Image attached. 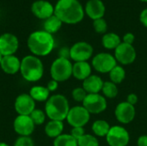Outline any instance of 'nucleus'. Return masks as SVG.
Wrapping results in <instances>:
<instances>
[{
  "label": "nucleus",
  "instance_id": "f257e3e1",
  "mask_svg": "<svg viewBox=\"0 0 147 146\" xmlns=\"http://www.w3.org/2000/svg\"><path fill=\"white\" fill-rule=\"evenodd\" d=\"M84 9L78 0H59L54 7V15L67 24L80 22L84 16Z\"/></svg>",
  "mask_w": 147,
  "mask_h": 146
},
{
  "label": "nucleus",
  "instance_id": "f03ea898",
  "mask_svg": "<svg viewBox=\"0 0 147 146\" xmlns=\"http://www.w3.org/2000/svg\"><path fill=\"white\" fill-rule=\"evenodd\" d=\"M28 47L34 56H47L53 49L55 42L53 34L45 30L33 32L28 38Z\"/></svg>",
  "mask_w": 147,
  "mask_h": 146
},
{
  "label": "nucleus",
  "instance_id": "7ed1b4c3",
  "mask_svg": "<svg viewBox=\"0 0 147 146\" xmlns=\"http://www.w3.org/2000/svg\"><path fill=\"white\" fill-rule=\"evenodd\" d=\"M70 107L66 97L63 95H53L48 98L45 105V113L52 120L63 121L66 119Z\"/></svg>",
  "mask_w": 147,
  "mask_h": 146
},
{
  "label": "nucleus",
  "instance_id": "20e7f679",
  "mask_svg": "<svg viewBox=\"0 0 147 146\" xmlns=\"http://www.w3.org/2000/svg\"><path fill=\"white\" fill-rule=\"evenodd\" d=\"M20 72L28 82L34 83L41 79L44 74V66L40 59L34 55L25 56L21 60Z\"/></svg>",
  "mask_w": 147,
  "mask_h": 146
},
{
  "label": "nucleus",
  "instance_id": "39448f33",
  "mask_svg": "<svg viewBox=\"0 0 147 146\" xmlns=\"http://www.w3.org/2000/svg\"><path fill=\"white\" fill-rule=\"evenodd\" d=\"M50 74L52 79L58 83L65 82L72 75V64L68 59L59 57L53 62L50 68Z\"/></svg>",
  "mask_w": 147,
  "mask_h": 146
},
{
  "label": "nucleus",
  "instance_id": "423d86ee",
  "mask_svg": "<svg viewBox=\"0 0 147 146\" xmlns=\"http://www.w3.org/2000/svg\"><path fill=\"white\" fill-rule=\"evenodd\" d=\"M115 58L108 52H101L96 54L92 59L93 68L101 73H109L116 65Z\"/></svg>",
  "mask_w": 147,
  "mask_h": 146
},
{
  "label": "nucleus",
  "instance_id": "0eeeda50",
  "mask_svg": "<svg viewBox=\"0 0 147 146\" xmlns=\"http://www.w3.org/2000/svg\"><path fill=\"white\" fill-rule=\"evenodd\" d=\"M90 114L83 106H76L70 108L66 120L72 127H84L90 120Z\"/></svg>",
  "mask_w": 147,
  "mask_h": 146
},
{
  "label": "nucleus",
  "instance_id": "6e6552de",
  "mask_svg": "<svg viewBox=\"0 0 147 146\" xmlns=\"http://www.w3.org/2000/svg\"><path fill=\"white\" fill-rule=\"evenodd\" d=\"M83 107L90 114H101L107 108L106 98L100 94H88L83 102Z\"/></svg>",
  "mask_w": 147,
  "mask_h": 146
},
{
  "label": "nucleus",
  "instance_id": "1a4fd4ad",
  "mask_svg": "<svg viewBox=\"0 0 147 146\" xmlns=\"http://www.w3.org/2000/svg\"><path fill=\"white\" fill-rule=\"evenodd\" d=\"M106 140L109 146H127L129 143L130 136L124 127L115 126L110 128L106 136Z\"/></svg>",
  "mask_w": 147,
  "mask_h": 146
},
{
  "label": "nucleus",
  "instance_id": "9d476101",
  "mask_svg": "<svg viewBox=\"0 0 147 146\" xmlns=\"http://www.w3.org/2000/svg\"><path fill=\"white\" fill-rule=\"evenodd\" d=\"M93 54V47L85 41L75 43L70 48V58L75 62H84L91 58Z\"/></svg>",
  "mask_w": 147,
  "mask_h": 146
},
{
  "label": "nucleus",
  "instance_id": "9b49d317",
  "mask_svg": "<svg viewBox=\"0 0 147 146\" xmlns=\"http://www.w3.org/2000/svg\"><path fill=\"white\" fill-rule=\"evenodd\" d=\"M136 51L133 45L121 42L115 50V58L116 61L122 65H130L136 59Z\"/></svg>",
  "mask_w": 147,
  "mask_h": 146
},
{
  "label": "nucleus",
  "instance_id": "f8f14e48",
  "mask_svg": "<svg viewBox=\"0 0 147 146\" xmlns=\"http://www.w3.org/2000/svg\"><path fill=\"white\" fill-rule=\"evenodd\" d=\"M35 125L29 115H18L13 123L15 132L22 137H30L34 130Z\"/></svg>",
  "mask_w": 147,
  "mask_h": 146
},
{
  "label": "nucleus",
  "instance_id": "ddd939ff",
  "mask_svg": "<svg viewBox=\"0 0 147 146\" xmlns=\"http://www.w3.org/2000/svg\"><path fill=\"white\" fill-rule=\"evenodd\" d=\"M19 47L17 37L10 33H5L0 35V53L3 56L14 55Z\"/></svg>",
  "mask_w": 147,
  "mask_h": 146
},
{
  "label": "nucleus",
  "instance_id": "4468645a",
  "mask_svg": "<svg viewBox=\"0 0 147 146\" xmlns=\"http://www.w3.org/2000/svg\"><path fill=\"white\" fill-rule=\"evenodd\" d=\"M14 107L18 115H30L35 109V101L29 94H21L16 98Z\"/></svg>",
  "mask_w": 147,
  "mask_h": 146
},
{
  "label": "nucleus",
  "instance_id": "2eb2a0df",
  "mask_svg": "<svg viewBox=\"0 0 147 146\" xmlns=\"http://www.w3.org/2000/svg\"><path fill=\"white\" fill-rule=\"evenodd\" d=\"M115 114L119 122L122 124H128L132 122L135 117V108L127 102H123L117 105Z\"/></svg>",
  "mask_w": 147,
  "mask_h": 146
},
{
  "label": "nucleus",
  "instance_id": "dca6fc26",
  "mask_svg": "<svg viewBox=\"0 0 147 146\" xmlns=\"http://www.w3.org/2000/svg\"><path fill=\"white\" fill-rule=\"evenodd\" d=\"M32 13L39 19L46 20L54 15V7L46 0H37L32 3Z\"/></svg>",
  "mask_w": 147,
  "mask_h": 146
},
{
  "label": "nucleus",
  "instance_id": "f3484780",
  "mask_svg": "<svg viewBox=\"0 0 147 146\" xmlns=\"http://www.w3.org/2000/svg\"><path fill=\"white\" fill-rule=\"evenodd\" d=\"M106 11V7L102 0H89L86 3L84 12L86 15L94 20L103 18Z\"/></svg>",
  "mask_w": 147,
  "mask_h": 146
},
{
  "label": "nucleus",
  "instance_id": "a211bd4d",
  "mask_svg": "<svg viewBox=\"0 0 147 146\" xmlns=\"http://www.w3.org/2000/svg\"><path fill=\"white\" fill-rule=\"evenodd\" d=\"M0 67L4 73L8 75H14L20 71L21 60L15 55L3 56Z\"/></svg>",
  "mask_w": 147,
  "mask_h": 146
},
{
  "label": "nucleus",
  "instance_id": "6ab92c4d",
  "mask_svg": "<svg viewBox=\"0 0 147 146\" xmlns=\"http://www.w3.org/2000/svg\"><path fill=\"white\" fill-rule=\"evenodd\" d=\"M103 81L102 78L96 75H90L83 83V88L87 94H99L102 91L103 86Z\"/></svg>",
  "mask_w": 147,
  "mask_h": 146
},
{
  "label": "nucleus",
  "instance_id": "aec40b11",
  "mask_svg": "<svg viewBox=\"0 0 147 146\" xmlns=\"http://www.w3.org/2000/svg\"><path fill=\"white\" fill-rule=\"evenodd\" d=\"M91 75V66L86 61L75 62L72 65V76L78 80H85Z\"/></svg>",
  "mask_w": 147,
  "mask_h": 146
},
{
  "label": "nucleus",
  "instance_id": "412c9836",
  "mask_svg": "<svg viewBox=\"0 0 147 146\" xmlns=\"http://www.w3.org/2000/svg\"><path fill=\"white\" fill-rule=\"evenodd\" d=\"M64 130L63 121L60 120H52L47 123L45 126V133L47 137L52 139H56L62 134Z\"/></svg>",
  "mask_w": 147,
  "mask_h": 146
},
{
  "label": "nucleus",
  "instance_id": "4be33fe9",
  "mask_svg": "<svg viewBox=\"0 0 147 146\" xmlns=\"http://www.w3.org/2000/svg\"><path fill=\"white\" fill-rule=\"evenodd\" d=\"M29 96L35 102H47L50 97V91L47 87L35 85L33 86L29 90Z\"/></svg>",
  "mask_w": 147,
  "mask_h": 146
},
{
  "label": "nucleus",
  "instance_id": "5701e85b",
  "mask_svg": "<svg viewBox=\"0 0 147 146\" xmlns=\"http://www.w3.org/2000/svg\"><path fill=\"white\" fill-rule=\"evenodd\" d=\"M102 46L106 49H115L121 43L120 36L115 33H107L104 34L102 39Z\"/></svg>",
  "mask_w": 147,
  "mask_h": 146
},
{
  "label": "nucleus",
  "instance_id": "b1692460",
  "mask_svg": "<svg viewBox=\"0 0 147 146\" xmlns=\"http://www.w3.org/2000/svg\"><path fill=\"white\" fill-rule=\"evenodd\" d=\"M62 23L63 22L55 15H53L51 17L45 20V22H44V30L46 32L51 34H55L60 29V28L62 26Z\"/></svg>",
  "mask_w": 147,
  "mask_h": 146
},
{
  "label": "nucleus",
  "instance_id": "393cba45",
  "mask_svg": "<svg viewBox=\"0 0 147 146\" xmlns=\"http://www.w3.org/2000/svg\"><path fill=\"white\" fill-rule=\"evenodd\" d=\"M110 128L109 124L102 120H96L92 125V131L98 137H106Z\"/></svg>",
  "mask_w": 147,
  "mask_h": 146
},
{
  "label": "nucleus",
  "instance_id": "a878e982",
  "mask_svg": "<svg viewBox=\"0 0 147 146\" xmlns=\"http://www.w3.org/2000/svg\"><path fill=\"white\" fill-rule=\"evenodd\" d=\"M53 146H78V140L71 134H61L54 139Z\"/></svg>",
  "mask_w": 147,
  "mask_h": 146
},
{
  "label": "nucleus",
  "instance_id": "bb28decb",
  "mask_svg": "<svg viewBox=\"0 0 147 146\" xmlns=\"http://www.w3.org/2000/svg\"><path fill=\"white\" fill-rule=\"evenodd\" d=\"M126 77V71L125 70L120 66V65H116L110 72H109V77L111 82H113L114 83H121Z\"/></svg>",
  "mask_w": 147,
  "mask_h": 146
},
{
  "label": "nucleus",
  "instance_id": "cd10ccee",
  "mask_svg": "<svg viewBox=\"0 0 147 146\" xmlns=\"http://www.w3.org/2000/svg\"><path fill=\"white\" fill-rule=\"evenodd\" d=\"M102 91L104 96L108 97L109 99L115 98L118 95V88H117L116 84L111 81L103 83Z\"/></svg>",
  "mask_w": 147,
  "mask_h": 146
},
{
  "label": "nucleus",
  "instance_id": "c85d7f7f",
  "mask_svg": "<svg viewBox=\"0 0 147 146\" xmlns=\"http://www.w3.org/2000/svg\"><path fill=\"white\" fill-rule=\"evenodd\" d=\"M78 146H99L97 139L90 134H84L78 140Z\"/></svg>",
  "mask_w": 147,
  "mask_h": 146
},
{
  "label": "nucleus",
  "instance_id": "c756f323",
  "mask_svg": "<svg viewBox=\"0 0 147 146\" xmlns=\"http://www.w3.org/2000/svg\"><path fill=\"white\" fill-rule=\"evenodd\" d=\"M29 116H30V118L32 119V120H33V122L34 123L35 126H40V125H42V124L45 122L47 114H46V113L43 112L42 110L35 108V109L30 114Z\"/></svg>",
  "mask_w": 147,
  "mask_h": 146
},
{
  "label": "nucleus",
  "instance_id": "7c9ffc66",
  "mask_svg": "<svg viewBox=\"0 0 147 146\" xmlns=\"http://www.w3.org/2000/svg\"><path fill=\"white\" fill-rule=\"evenodd\" d=\"M93 27L96 33L98 34H105L108 29L107 22L103 18L96 19L93 21Z\"/></svg>",
  "mask_w": 147,
  "mask_h": 146
},
{
  "label": "nucleus",
  "instance_id": "2f4dec72",
  "mask_svg": "<svg viewBox=\"0 0 147 146\" xmlns=\"http://www.w3.org/2000/svg\"><path fill=\"white\" fill-rule=\"evenodd\" d=\"M71 95H72V98L76 101V102H82L83 103V102H84V100L85 99V97H86V96L88 95L87 94V92L84 90V89L82 87H78V88H75L73 90H72V93H71Z\"/></svg>",
  "mask_w": 147,
  "mask_h": 146
},
{
  "label": "nucleus",
  "instance_id": "473e14b6",
  "mask_svg": "<svg viewBox=\"0 0 147 146\" xmlns=\"http://www.w3.org/2000/svg\"><path fill=\"white\" fill-rule=\"evenodd\" d=\"M14 146H34V143L30 137L19 136V138L15 141Z\"/></svg>",
  "mask_w": 147,
  "mask_h": 146
},
{
  "label": "nucleus",
  "instance_id": "72a5a7b5",
  "mask_svg": "<svg viewBox=\"0 0 147 146\" xmlns=\"http://www.w3.org/2000/svg\"><path fill=\"white\" fill-rule=\"evenodd\" d=\"M85 133H84V127H72V129L71 131V135L77 140H78Z\"/></svg>",
  "mask_w": 147,
  "mask_h": 146
},
{
  "label": "nucleus",
  "instance_id": "f704fd0d",
  "mask_svg": "<svg viewBox=\"0 0 147 146\" xmlns=\"http://www.w3.org/2000/svg\"><path fill=\"white\" fill-rule=\"evenodd\" d=\"M134 40H135V36L132 33H127L123 36V42L129 44V45H133Z\"/></svg>",
  "mask_w": 147,
  "mask_h": 146
},
{
  "label": "nucleus",
  "instance_id": "c9c22d12",
  "mask_svg": "<svg viewBox=\"0 0 147 146\" xmlns=\"http://www.w3.org/2000/svg\"><path fill=\"white\" fill-rule=\"evenodd\" d=\"M58 87H59V83H58L57 81L53 80V79L50 80V81L48 82L47 85V89H48L50 92L55 91V90L58 89Z\"/></svg>",
  "mask_w": 147,
  "mask_h": 146
},
{
  "label": "nucleus",
  "instance_id": "e433bc0d",
  "mask_svg": "<svg viewBox=\"0 0 147 146\" xmlns=\"http://www.w3.org/2000/svg\"><path fill=\"white\" fill-rule=\"evenodd\" d=\"M140 20L141 22V23L147 28V8L144 9L140 15Z\"/></svg>",
  "mask_w": 147,
  "mask_h": 146
},
{
  "label": "nucleus",
  "instance_id": "4c0bfd02",
  "mask_svg": "<svg viewBox=\"0 0 147 146\" xmlns=\"http://www.w3.org/2000/svg\"><path fill=\"white\" fill-rule=\"evenodd\" d=\"M59 58L68 59L70 58V49L67 47H63L59 51Z\"/></svg>",
  "mask_w": 147,
  "mask_h": 146
},
{
  "label": "nucleus",
  "instance_id": "58836bf2",
  "mask_svg": "<svg viewBox=\"0 0 147 146\" xmlns=\"http://www.w3.org/2000/svg\"><path fill=\"white\" fill-rule=\"evenodd\" d=\"M127 102L129 104L134 106V105L138 102V96H137V95H135V94H134V93L128 95L127 99Z\"/></svg>",
  "mask_w": 147,
  "mask_h": 146
},
{
  "label": "nucleus",
  "instance_id": "ea45409f",
  "mask_svg": "<svg viewBox=\"0 0 147 146\" xmlns=\"http://www.w3.org/2000/svg\"><path fill=\"white\" fill-rule=\"evenodd\" d=\"M138 146H147V135L140 136L137 141Z\"/></svg>",
  "mask_w": 147,
  "mask_h": 146
},
{
  "label": "nucleus",
  "instance_id": "a19ab883",
  "mask_svg": "<svg viewBox=\"0 0 147 146\" xmlns=\"http://www.w3.org/2000/svg\"><path fill=\"white\" fill-rule=\"evenodd\" d=\"M0 146H9L8 144L4 143V142H0Z\"/></svg>",
  "mask_w": 147,
  "mask_h": 146
},
{
  "label": "nucleus",
  "instance_id": "79ce46f5",
  "mask_svg": "<svg viewBox=\"0 0 147 146\" xmlns=\"http://www.w3.org/2000/svg\"><path fill=\"white\" fill-rule=\"evenodd\" d=\"M3 56L0 53V65H1V63H2V60H3Z\"/></svg>",
  "mask_w": 147,
  "mask_h": 146
},
{
  "label": "nucleus",
  "instance_id": "37998d69",
  "mask_svg": "<svg viewBox=\"0 0 147 146\" xmlns=\"http://www.w3.org/2000/svg\"><path fill=\"white\" fill-rule=\"evenodd\" d=\"M140 1H141V2H147V0H140Z\"/></svg>",
  "mask_w": 147,
  "mask_h": 146
}]
</instances>
